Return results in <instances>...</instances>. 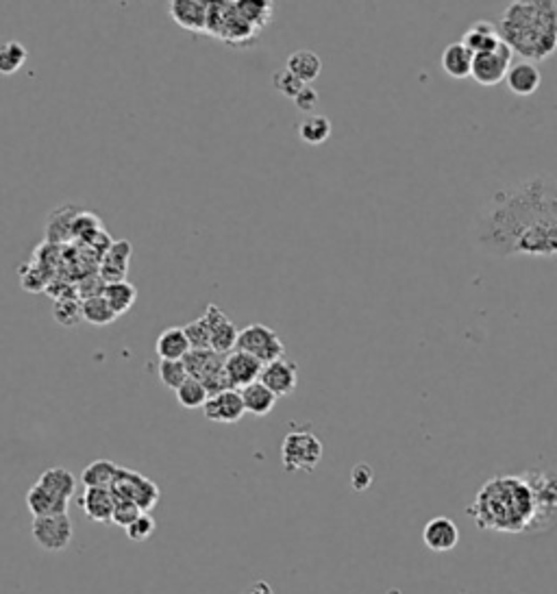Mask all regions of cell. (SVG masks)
<instances>
[{
	"mask_svg": "<svg viewBox=\"0 0 557 594\" xmlns=\"http://www.w3.org/2000/svg\"><path fill=\"white\" fill-rule=\"evenodd\" d=\"M183 329L192 350H212V331H209L207 320H205L203 316L185 325Z\"/></svg>",
	"mask_w": 557,
	"mask_h": 594,
	"instance_id": "cell-36",
	"label": "cell"
},
{
	"mask_svg": "<svg viewBox=\"0 0 557 594\" xmlns=\"http://www.w3.org/2000/svg\"><path fill=\"white\" fill-rule=\"evenodd\" d=\"M512 57H514V52H512L510 46H505V44H501V46L490 52L475 55L472 57L471 76L479 83V85L486 87L498 85V83L505 79L507 72H510Z\"/></svg>",
	"mask_w": 557,
	"mask_h": 594,
	"instance_id": "cell-10",
	"label": "cell"
},
{
	"mask_svg": "<svg viewBox=\"0 0 557 594\" xmlns=\"http://www.w3.org/2000/svg\"><path fill=\"white\" fill-rule=\"evenodd\" d=\"M236 4L238 13L244 18L253 28H263L272 18V3L266 0H238Z\"/></svg>",
	"mask_w": 557,
	"mask_h": 594,
	"instance_id": "cell-32",
	"label": "cell"
},
{
	"mask_svg": "<svg viewBox=\"0 0 557 594\" xmlns=\"http://www.w3.org/2000/svg\"><path fill=\"white\" fill-rule=\"evenodd\" d=\"M203 318L207 320L209 331H212V350L214 353L222 355L227 357L229 353L238 349V338H239V329L231 323L227 314L218 308V305L209 303L207 309H205Z\"/></svg>",
	"mask_w": 557,
	"mask_h": 594,
	"instance_id": "cell-11",
	"label": "cell"
},
{
	"mask_svg": "<svg viewBox=\"0 0 557 594\" xmlns=\"http://www.w3.org/2000/svg\"><path fill=\"white\" fill-rule=\"evenodd\" d=\"M157 374L159 381L168 389H173V392H177V389L183 386L185 379L190 377L183 359H159Z\"/></svg>",
	"mask_w": 557,
	"mask_h": 594,
	"instance_id": "cell-35",
	"label": "cell"
},
{
	"mask_svg": "<svg viewBox=\"0 0 557 594\" xmlns=\"http://www.w3.org/2000/svg\"><path fill=\"white\" fill-rule=\"evenodd\" d=\"M244 594H272V588L268 586V583L257 582V583H253V586L248 588V590L244 592Z\"/></svg>",
	"mask_w": 557,
	"mask_h": 594,
	"instance_id": "cell-42",
	"label": "cell"
},
{
	"mask_svg": "<svg viewBox=\"0 0 557 594\" xmlns=\"http://www.w3.org/2000/svg\"><path fill=\"white\" fill-rule=\"evenodd\" d=\"M120 466H116L109 460H96L92 464L85 466V470L81 472V484L85 488H105L111 490L116 477H118Z\"/></svg>",
	"mask_w": 557,
	"mask_h": 594,
	"instance_id": "cell-27",
	"label": "cell"
},
{
	"mask_svg": "<svg viewBox=\"0 0 557 594\" xmlns=\"http://www.w3.org/2000/svg\"><path fill=\"white\" fill-rule=\"evenodd\" d=\"M111 494L116 501H131V503L138 505L141 512H150L161 496L155 481L135 470L122 469V466L114 486H111Z\"/></svg>",
	"mask_w": 557,
	"mask_h": 594,
	"instance_id": "cell-6",
	"label": "cell"
},
{
	"mask_svg": "<svg viewBox=\"0 0 557 594\" xmlns=\"http://www.w3.org/2000/svg\"><path fill=\"white\" fill-rule=\"evenodd\" d=\"M472 240L492 257H557V179L534 174L492 192L472 222Z\"/></svg>",
	"mask_w": 557,
	"mask_h": 594,
	"instance_id": "cell-1",
	"label": "cell"
},
{
	"mask_svg": "<svg viewBox=\"0 0 557 594\" xmlns=\"http://www.w3.org/2000/svg\"><path fill=\"white\" fill-rule=\"evenodd\" d=\"M263 364L253 355L244 353V350H233L224 357V374H227L229 388L231 389H244L251 383L259 381L262 377Z\"/></svg>",
	"mask_w": 557,
	"mask_h": 594,
	"instance_id": "cell-14",
	"label": "cell"
},
{
	"mask_svg": "<svg viewBox=\"0 0 557 594\" xmlns=\"http://www.w3.org/2000/svg\"><path fill=\"white\" fill-rule=\"evenodd\" d=\"M81 510L90 520L96 523H111V516L116 510V499L111 490L105 488H85L79 499Z\"/></svg>",
	"mask_w": 557,
	"mask_h": 594,
	"instance_id": "cell-18",
	"label": "cell"
},
{
	"mask_svg": "<svg viewBox=\"0 0 557 594\" xmlns=\"http://www.w3.org/2000/svg\"><path fill=\"white\" fill-rule=\"evenodd\" d=\"M259 381L270 389L277 398L290 397V394H295L296 386H299V366L287 357L275 359V362L263 366Z\"/></svg>",
	"mask_w": 557,
	"mask_h": 594,
	"instance_id": "cell-12",
	"label": "cell"
},
{
	"mask_svg": "<svg viewBox=\"0 0 557 594\" xmlns=\"http://www.w3.org/2000/svg\"><path fill=\"white\" fill-rule=\"evenodd\" d=\"M83 308V320L94 327H105V325H111L114 320H118V314L111 309V305L107 303L105 296H94V299H85L81 301Z\"/></svg>",
	"mask_w": 557,
	"mask_h": 594,
	"instance_id": "cell-30",
	"label": "cell"
},
{
	"mask_svg": "<svg viewBox=\"0 0 557 594\" xmlns=\"http://www.w3.org/2000/svg\"><path fill=\"white\" fill-rule=\"evenodd\" d=\"M496 28L501 42L525 61L549 60L557 51V3L514 0L503 9Z\"/></svg>",
	"mask_w": 557,
	"mask_h": 594,
	"instance_id": "cell-3",
	"label": "cell"
},
{
	"mask_svg": "<svg viewBox=\"0 0 557 594\" xmlns=\"http://www.w3.org/2000/svg\"><path fill=\"white\" fill-rule=\"evenodd\" d=\"M27 57H28L27 46H22L18 40H9L0 44V75L4 76L16 75V72L24 66Z\"/></svg>",
	"mask_w": 557,
	"mask_h": 594,
	"instance_id": "cell-33",
	"label": "cell"
},
{
	"mask_svg": "<svg viewBox=\"0 0 557 594\" xmlns=\"http://www.w3.org/2000/svg\"><path fill=\"white\" fill-rule=\"evenodd\" d=\"M52 318L61 327H77L83 320V308L77 299L70 296H60L52 303Z\"/></svg>",
	"mask_w": 557,
	"mask_h": 594,
	"instance_id": "cell-34",
	"label": "cell"
},
{
	"mask_svg": "<svg viewBox=\"0 0 557 594\" xmlns=\"http://www.w3.org/2000/svg\"><path fill=\"white\" fill-rule=\"evenodd\" d=\"M331 131H334V126H331V120L327 116L311 114L305 116V120L299 124V138L307 146H320L331 138Z\"/></svg>",
	"mask_w": 557,
	"mask_h": 594,
	"instance_id": "cell-28",
	"label": "cell"
},
{
	"mask_svg": "<svg viewBox=\"0 0 557 594\" xmlns=\"http://www.w3.org/2000/svg\"><path fill=\"white\" fill-rule=\"evenodd\" d=\"M239 394H242L244 410H246V413H253V416H268L277 405V397L262 381H255L239 389Z\"/></svg>",
	"mask_w": 557,
	"mask_h": 594,
	"instance_id": "cell-25",
	"label": "cell"
},
{
	"mask_svg": "<svg viewBox=\"0 0 557 594\" xmlns=\"http://www.w3.org/2000/svg\"><path fill=\"white\" fill-rule=\"evenodd\" d=\"M472 52L462 42L448 44L442 52V70L453 79H466L472 70Z\"/></svg>",
	"mask_w": 557,
	"mask_h": 594,
	"instance_id": "cell-24",
	"label": "cell"
},
{
	"mask_svg": "<svg viewBox=\"0 0 557 594\" xmlns=\"http://www.w3.org/2000/svg\"><path fill=\"white\" fill-rule=\"evenodd\" d=\"M238 350H244V353L257 357L263 366L275 362V359L286 357V344L278 338L277 331L259 323L248 325V327L239 331Z\"/></svg>",
	"mask_w": 557,
	"mask_h": 594,
	"instance_id": "cell-7",
	"label": "cell"
},
{
	"mask_svg": "<svg viewBox=\"0 0 557 594\" xmlns=\"http://www.w3.org/2000/svg\"><path fill=\"white\" fill-rule=\"evenodd\" d=\"M505 83H507V87H510L512 94L531 96V94H536L537 87L542 85V75H540V70H537L536 63L521 61V63H514V66L510 68V72H507V76H505Z\"/></svg>",
	"mask_w": 557,
	"mask_h": 594,
	"instance_id": "cell-21",
	"label": "cell"
},
{
	"mask_svg": "<svg viewBox=\"0 0 557 594\" xmlns=\"http://www.w3.org/2000/svg\"><path fill=\"white\" fill-rule=\"evenodd\" d=\"M322 453H325V446H322L320 437L310 427H295L283 437V469L290 472H311L320 464Z\"/></svg>",
	"mask_w": 557,
	"mask_h": 594,
	"instance_id": "cell-4",
	"label": "cell"
},
{
	"mask_svg": "<svg viewBox=\"0 0 557 594\" xmlns=\"http://www.w3.org/2000/svg\"><path fill=\"white\" fill-rule=\"evenodd\" d=\"M168 13L185 31L207 33L209 3H205V0H173Z\"/></svg>",
	"mask_w": 557,
	"mask_h": 594,
	"instance_id": "cell-16",
	"label": "cell"
},
{
	"mask_svg": "<svg viewBox=\"0 0 557 594\" xmlns=\"http://www.w3.org/2000/svg\"><path fill=\"white\" fill-rule=\"evenodd\" d=\"M37 484L42 486V488H46L48 492H52V494L61 496V499L70 501L72 496L77 494V477L72 475L68 469H61V466H55V469H48L44 470L40 475V479H37Z\"/></svg>",
	"mask_w": 557,
	"mask_h": 594,
	"instance_id": "cell-26",
	"label": "cell"
},
{
	"mask_svg": "<svg viewBox=\"0 0 557 594\" xmlns=\"http://www.w3.org/2000/svg\"><path fill=\"white\" fill-rule=\"evenodd\" d=\"M319 103H320V96H319V92H316L311 85L303 87L301 94L295 99L296 109L303 111V114H307V116L314 114V109L319 107Z\"/></svg>",
	"mask_w": 557,
	"mask_h": 594,
	"instance_id": "cell-41",
	"label": "cell"
},
{
	"mask_svg": "<svg viewBox=\"0 0 557 594\" xmlns=\"http://www.w3.org/2000/svg\"><path fill=\"white\" fill-rule=\"evenodd\" d=\"M102 296H105L107 303L111 305V309L122 316L133 308L135 301H138V287L131 284V281L109 284L105 287V292H102Z\"/></svg>",
	"mask_w": 557,
	"mask_h": 594,
	"instance_id": "cell-29",
	"label": "cell"
},
{
	"mask_svg": "<svg viewBox=\"0 0 557 594\" xmlns=\"http://www.w3.org/2000/svg\"><path fill=\"white\" fill-rule=\"evenodd\" d=\"M423 542L433 553L453 551L459 542V527L447 516H436V518H432L424 525Z\"/></svg>",
	"mask_w": 557,
	"mask_h": 594,
	"instance_id": "cell-17",
	"label": "cell"
},
{
	"mask_svg": "<svg viewBox=\"0 0 557 594\" xmlns=\"http://www.w3.org/2000/svg\"><path fill=\"white\" fill-rule=\"evenodd\" d=\"M131 255H133V246H131L129 240L111 242L109 248H107V253L102 255V260H101V268H99L101 279L105 281L107 285L126 281V272H129Z\"/></svg>",
	"mask_w": 557,
	"mask_h": 594,
	"instance_id": "cell-15",
	"label": "cell"
},
{
	"mask_svg": "<svg viewBox=\"0 0 557 594\" xmlns=\"http://www.w3.org/2000/svg\"><path fill=\"white\" fill-rule=\"evenodd\" d=\"M272 85H275V90L278 92L281 96H286V99H292L295 100L296 96L301 94L303 87H305V83L296 79L295 75H292L290 70H277L275 76H272Z\"/></svg>",
	"mask_w": 557,
	"mask_h": 594,
	"instance_id": "cell-37",
	"label": "cell"
},
{
	"mask_svg": "<svg viewBox=\"0 0 557 594\" xmlns=\"http://www.w3.org/2000/svg\"><path fill=\"white\" fill-rule=\"evenodd\" d=\"M466 514L481 532L531 534L536 520L534 492L522 475H496L477 490Z\"/></svg>",
	"mask_w": 557,
	"mask_h": 594,
	"instance_id": "cell-2",
	"label": "cell"
},
{
	"mask_svg": "<svg viewBox=\"0 0 557 594\" xmlns=\"http://www.w3.org/2000/svg\"><path fill=\"white\" fill-rule=\"evenodd\" d=\"M286 70H290L296 79L305 83V85H310V83H314L320 76L322 61L314 51L301 48V51L292 52V55L287 57Z\"/></svg>",
	"mask_w": 557,
	"mask_h": 594,
	"instance_id": "cell-23",
	"label": "cell"
},
{
	"mask_svg": "<svg viewBox=\"0 0 557 594\" xmlns=\"http://www.w3.org/2000/svg\"><path fill=\"white\" fill-rule=\"evenodd\" d=\"M203 413L207 421L220 422V425H236L246 413L239 389H224V392L212 394L205 403Z\"/></svg>",
	"mask_w": 557,
	"mask_h": 594,
	"instance_id": "cell-13",
	"label": "cell"
},
{
	"mask_svg": "<svg viewBox=\"0 0 557 594\" xmlns=\"http://www.w3.org/2000/svg\"><path fill=\"white\" fill-rule=\"evenodd\" d=\"M68 503H70V501L52 494V492L42 488L40 484H36L31 490L27 492V508H28V512L33 514V518H46V516L68 514Z\"/></svg>",
	"mask_w": 557,
	"mask_h": 594,
	"instance_id": "cell-20",
	"label": "cell"
},
{
	"mask_svg": "<svg viewBox=\"0 0 557 594\" xmlns=\"http://www.w3.org/2000/svg\"><path fill=\"white\" fill-rule=\"evenodd\" d=\"M185 368H188L190 377L198 379L209 389V394L224 392L229 388L227 374H224V357L214 353V350H192L188 357L183 359Z\"/></svg>",
	"mask_w": 557,
	"mask_h": 594,
	"instance_id": "cell-8",
	"label": "cell"
},
{
	"mask_svg": "<svg viewBox=\"0 0 557 594\" xmlns=\"http://www.w3.org/2000/svg\"><path fill=\"white\" fill-rule=\"evenodd\" d=\"M375 481V472L368 464H358L353 470H351V486H353L355 492H364L373 486Z\"/></svg>",
	"mask_w": 557,
	"mask_h": 594,
	"instance_id": "cell-40",
	"label": "cell"
},
{
	"mask_svg": "<svg viewBox=\"0 0 557 594\" xmlns=\"http://www.w3.org/2000/svg\"><path fill=\"white\" fill-rule=\"evenodd\" d=\"M155 529H157L155 518L149 512H144L140 514V518L135 520L129 529H126V535H129V540H133V542H144V540H149L150 535L155 534Z\"/></svg>",
	"mask_w": 557,
	"mask_h": 594,
	"instance_id": "cell-39",
	"label": "cell"
},
{
	"mask_svg": "<svg viewBox=\"0 0 557 594\" xmlns=\"http://www.w3.org/2000/svg\"><path fill=\"white\" fill-rule=\"evenodd\" d=\"M155 350H157L159 359H185L192 353V347H190L183 327H168L159 333Z\"/></svg>",
	"mask_w": 557,
	"mask_h": 594,
	"instance_id": "cell-22",
	"label": "cell"
},
{
	"mask_svg": "<svg viewBox=\"0 0 557 594\" xmlns=\"http://www.w3.org/2000/svg\"><path fill=\"white\" fill-rule=\"evenodd\" d=\"M33 540L44 551L61 553L70 547L72 542V520L68 514L46 516V518H36L31 527Z\"/></svg>",
	"mask_w": 557,
	"mask_h": 594,
	"instance_id": "cell-9",
	"label": "cell"
},
{
	"mask_svg": "<svg viewBox=\"0 0 557 594\" xmlns=\"http://www.w3.org/2000/svg\"><path fill=\"white\" fill-rule=\"evenodd\" d=\"M174 397H177L179 405L185 407V410H200V407H205V403L209 401L212 394H209V389L205 388L203 381L188 377L183 381V386L174 392Z\"/></svg>",
	"mask_w": 557,
	"mask_h": 594,
	"instance_id": "cell-31",
	"label": "cell"
},
{
	"mask_svg": "<svg viewBox=\"0 0 557 594\" xmlns=\"http://www.w3.org/2000/svg\"><path fill=\"white\" fill-rule=\"evenodd\" d=\"M525 481L534 492L536 520L531 534L545 532L557 520V470H527Z\"/></svg>",
	"mask_w": 557,
	"mask_h": 594,
	"instance_id": "cell-5",
	"label": "cell"
},
{
	"mask_svg": "<svg viewBox=\"0 0 557 594\" xmlns=\"http://www.w3.org/2000/svg\"><path fill=\"white\" fill-rule=\"evenodd\" d=\"M140 514H144V512H141L138 505L131 503V501H116V510H114V516H111V523L118 525V527H122L126 532V529H129L131 525L140 518Z\"/></svg>",
	"mask_w": 557,
	"mask_h": 594,
	"instance_id": "cell-38",
	"label": "cell"
},
{
	"mask_svg": "<svg viewBox=\"0 0 557 594\" xmlns=\"http://www.w3.org/2000/svg\"><path fill=\"white\" fill-rule=\"evenodd\" d=\"M462 44L472 52V55H481V52H490L501 46V36H498L496 24L477 20L472 27H468L462 36Z\"/></svg>",
	"mask_w": 557,
	"mask_h": 594,
	"instance_id": "cell-19",
	"label": "cell"
}]
</instances>
